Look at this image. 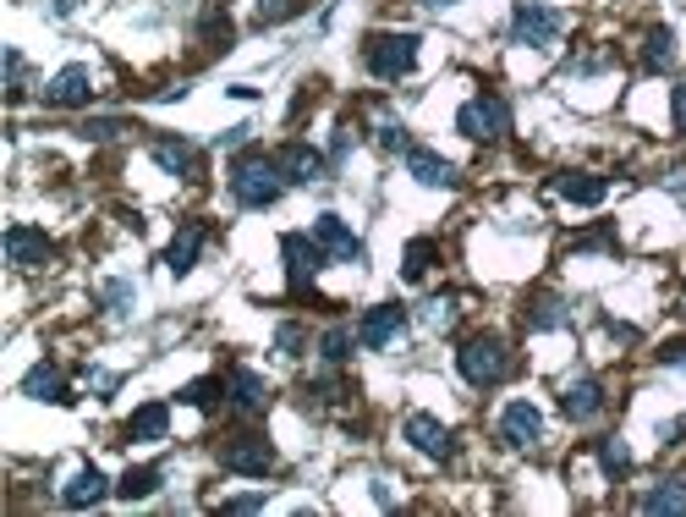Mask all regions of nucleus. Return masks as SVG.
Instances as JSON below:
<instances>
[{"label": "nucleus", "mask_w": 686, "mask_h": 517, "mask_svg": "<svg viewBox=\"0 0 686 517\" xmlns=\"http://www.w3.org/2000/svg\"><path fill=\"white\" fill-rule=\"evenodd\" d=\"M280 193H285V172H280V161H270V155H242L231 166V198L242 209H270Z\"/></svg>", "instance_id": "1"}, {"label": "nucleus", "mask_w": 686, "mask_h": 517, "mask_svg": "<svg viewBox=\"0 0 686 517\" xmlns=\"http://www.w3.org/2000/svg\"><path fill=\"white\" fill-rule=\"evenodd\" d=\"M456 369H461L467 385H500L511 374V352H506L500 337H472V342H461V352H456Z\"/></svg>", "instance_id": "2"}, {"label": "nucleus", "mask_w": 686, "mask_h": 517, "mask_svg": "<svg viewBox=\"0 0 686 517\" xmlns=\"http://www.w3.org/2000/svg\"><path fill=\"white\" fill-rule=\"evenodd\" d=\"M456 133H467V138H478V144L506 138V133H511V105H506L500 94H478V100H467V105L456 111Z\"/></svg>", "instance_id": "3"}, {"label": "nucleus", "mask_w": 686, "mask_h": 517, "mask_svg": "<svg viewBox=\"0 0 686 517\" xmlns=\"http://www.w3.org/2000/svg\"><path fill=\"white\" fill-rule=\"evenodd\" d=\"M363 61L374 77H407L417 66V33H374L363 44Z\"/></svg>", "instance_id": "4"}, {"label": "nucleus", "mask_w": 686, "mask_h": 517, "mask_svg": "<svg viewBox=\"0 0 686 517\" xmlns=\"http://www.w3.org/2000/svg\"><path fill=\"white\" fill-rule=\"evenodd\" d=\"M554 39H560V11H549L539 0H517V11H511V44L544 50Z\"/></svg>", "instance_id": "5"}, {"label": "nucleus", "mask_w": 686, "mask_h": 517, "mask_svg": "<svg viewBox=\"0 0 686 517\" xmlns=\"http://www.w3.org/2000/svg\"><path fill=\"white\" fill-rule=\"evenodd\" d=\"M280 254H285V281H291V292H313V276H319V265L330 259L313 237H302V231H285L280 237Z\"/></svg>", "instance_id": "6"}, {"label": "nucleus", "mask_w": 686, "mask_h": 517, "mask_svg": "<svg viewBox=\"0 0 686 517\" xmlns=\"http://www.w3.org/2000/svg\"><path fill=\"white\" fill-rule=\"evenodd\" d=\"M313 242L330 254V259H341V265H363L368 254H363V237L341 220V215H319L313 220Z\"/></svg>", "instance_id": "7"}, {"label": "nucleus", "mask_w": 686, "mask_h": 517, "mask_svg": "<svg viewBox=\"0 0 686 517\" xmlns=\"http://www.w3.org/2000/svg\"><path fill=\"white\" fill-rule=\"evenodd\" d=\"M220 463L231 468V474H248V479H264L274 474V446L264 435H237L226 452H220Z\"/></svg>", "instance_id": "8"}, {"label": "nucleus", "mask_w": 686, "mask_h": 517, "mask_svg": "<svg viewBox=\"0 0 686 517\" xmlns=\"http://www.w3.org/2000/svg\"><path fill=\"white\" fill-rule=\"evenodd\" d=\"M500 441L517 446V452L539 446V441H544V413H539L533 402H511V407L500 413Z\"/></svg>", "instance_id": "9"}, {"label": "nucleus", "mask_w": 686, "mask_h": 517, "mask_svg": "<svg viewBox=\"0 0 686 517\" xmlns=\"http://www.w3.org/2000/svg\"><path fill=\"white\" fill-rule=\"evenodd\" d=\"M402 435H407L412 446L423 452V457H434V463H445L450 452H456V441H450V430L434 418V413H407V424H402Z\"/></svg>", "instance_id": "10"}, {"label": "nucleus", "mask_w": 686, "mask_h": 517, "mask_svg": "<svg viewBox=\"0 0 686 517\" xmlns=\"http://www.w3.org/2000/svg\"><path fill=\"white\" fill-rule=\"evenodd\" d=\"M50 254H55V248H50L44 231H33V226H6V259H11L17 270H39Z\"/></svg>", "instance_id": "11"}, {"label": "nucleus", "mask_w": 686, "mask_h": 517, "mask_svg": "<svg viewBox=\"0 0 686 517\" xmlns=\"http://www.w3.org/2000/svg\"><path fill=\"white\" fill-rule=\"evenodd\" d=\"M226 396H231V407L248 413V418H259V413L270 407V385H264L253 369H231V374H226Z\"/></svg>", "instance_id": "12"}, {"label": "nucleus", "mask_w": 686, "mask_h": 517, "mask_svg": "<svg viewBox=\"0 0 686 517\" xmlns=\"http://www.w3.org/2000/svg\"><path fill=\"white\" fill-rule=\"evenodd\" d=\"M407 331V309H396V303H380V309H368L363 314V325H357V342L363 347H391L396 337Z\"/></svg>", "instance_id": "13"}, {"label": "nucleus", "mask_w": 686, "mask_h": 517, "mask_svg": "<svg viewBox=\"0 0 686 517\" xmlns=\"http://www.w3.org/2000/svg\"><path fill=\"white\" fill-rule=\"evenodd\" d=\"M89 94H94V77H89V66H66V72H55V77H50V89H44V105H61V111H72V105H89Z\"/></svg>", "instance_id": "14"}, {"label": "nucleus", "mask_w": 686, "mask_h": 517, "mask_svg": "<svg viewBox=\"0 0 686 517\" xmlns=\"http://www.w3.org/2000/svg\"><path fill=\"white\" fill-rule=\"evenodd\" d=\"M560 407H565V418L588 424V418H599V407H604V385L582 374V380H571V385L560 391Z\"/></svg>", "instance_id": "15"}, {"label": "nucleus", "mask_w": 686, "mask_h": 517, "mask_svg": "<svg viewBox=\"0 0 686 517\" xmlns=\"http://www.w3.org/2000/svg\"><path fill=\"white\" fill-rule=\"evenodd\" d=\"M22 396H33V402H72V396H66V374H61L50 358L28 369V380H22Z\"/></svg>", "instance_id": "16"}, {"label": "nucleus", "mask_w": 686, "mask_h": 517, "mask_svg": "<svg viewBox=\"0 0 686 517\" xmlns=\"http://www.w3.org/2000/svg\"><path fill=\"white\" fill-rule=\"evenodd\" d=\"M105 496H111V479H105L100 468H83V474H77V479L61 490V502H66L72 513H83V507H100Z\"/></svg>", "instance_id": "17"}, {"label": "nucleus", "mask_w": 686, "mask_h": 517, "mask_svg": "<svg viewBox=\"0 0 686 517\" xmlns=\"http://www.w3.org/2000/svg\"><path fill=\"white\" fill-rule=\"evenodd\" d=\"M154 161L170 176H181V182H193L198 166H204V155H198L193 144H181V138H159V144H154Z\"/></svg>", "instance_id": "18"}, {"label": "nucleus", "mask_w": 686, "mask_h": 517, "mask_svg": "<svg viewBox=\"0 0 686 517\" xmlns=\"http://www.w3.org/2000/svg\"><path fill=\"white\" fill-rule=\"evenodd\" d=\"M554 193H560L565 204H604L610 182L593 172H565V176H554Z\"/></svg>", "instance_id": "19"}, {"label": "nucleus", "mask_w": 686, "mask_h": 517, "mask_svg": "<svg viewBox=\"0 0 686 517\" xmlns=\"http://www.w3.org/2000/svg\"><path fill=\"white\" fill-rule=\"evenodd\" d=\"M280 172H285V182H319L324 176V155L319 149H308V144H285L280 149Z\"/></svg>", "instance_id": "20"}, {"label": "nucleus", "mask_w": 686, "mask_h": 517, "mask_svg": "<svg viewBox=\"0 0 686 517\" xmlns=\"http://www.w3.org/2000/svg\"><path fill=\"white\" fill-rule=\"evenodd\" d=\"M407 176H417L423 187H450L456 182V166L434 149H407Z\"/></svg>", "instance_id": "21"}, {"label": "nucleus", "mask_w": 686, "mask_h": 517, "mask_svg": "<svg viewBox=\"0 0 686 517\" xmlns=\"http://www.w3.org/2000/svg\"><path fill=\"white\" fill-rule=\"evenodd\" d=\"M198 254H204V226L193 220V226H181V231L170 237V248H165V265H170L176 276H187V270L198 265Z\"/></svg>", "instance_id": "22"}, {"label": "nucleus", "mask_w": 686, "mask_h": 517, "mask_svg": "<svg viewBox=\"0 0 686 517\" xmlns=\"http://www.w3.org/2000/svg\"><path fill=\"white\" fill-rule=\"evenodd\" d=\"M165 430H170V407L165 402H148V407H137L127 418V441H165Z\"/></svg>", "instance_id": "23"}, {"label": "nucleus", "mask_w": 686, "mask_h": 517, "mask_svg": "<svg viewBox=\"0 0 686 517\" xmlns=\"http://www.w3.org/2000/svg\"><path fill=\"white\" fill-rule=\"evenodd\" d=\"M643 513H682L686 517V479H665L643 496Z\"/></svg>", "instance_id": "24"}, {"label": "nucleus", "mask_w": 686, "mask_h": 517, "mask_svg": "<svg viewBox=\"0 0 686 517\" xmlns=\"http://www.w3.org/2000/svg\"><path fill=\"white\" fill-rule=\"evenodd\" d=\"M671 61H676V33H671V28H654V33L643 39V66H648V72H665Z\"/></svg>", "instance_id": "25"}, {"label": "nucleus", "mask_w": 686, "mask_h": 517, "mask_svg": "<svg viewBox=\"0 0 686 517\" xmlns=\"http://www.w3.org/2000/svg\"><path fill=\"white\" fill-rule=\"evenodd\" d=\"M154 490H159V468H127L122 485H116L122 502H143V496H154Z\"/></svg>", "instance_id": "26"}, {"label": "nucleus", "mask_w": 686, "mask_h": 517, "mask_svg": "<svg viewBox=\"0 0 686 517\" xmlns=\"http://www.w3.org/2000/svg\"><path fill=\"white\" fill-rule=\"evenodd\" d=\"M434 254H439V248H434L428 237H412L407 254H402V276H407V281H423V276H428V265H434Z\"/></svg>", "instance_id": "27"}, {"label": "nucleus", "mask_w": 686, "mask_h": 517, "mask_svg": "<svg viewBox=\"0 0 686 517\" xmlns=\"http://www.w3.org/2000/svg\"><path fill=\"white\" fill-rule=\"evenodd\" d=\"M220 391H226L220 380H193V385H187L181 396H187L193 407H204V413H215V407H220Z\"/></svg>", "instance_id": "28"}, {"label": "nucleus", "mask_w": 686, "mask_h": 517, "mask_svg": "<svg viewBox=\"0 0 686 517\" xmlns=\"http://www.w3.org/2000/svg\"><path fill=\"white\" fill-rule=\"evenodd\" d=\"M599 463H604V474H610V479H621V474L632 468V452H626V441H604V446H599Z\"/></svg>", "instance_id": "29"}, {"label": "nucleus", "mask_w": 686, "mask_h": 517, "mask_svg": "<svg viewBox=\"0 0 686 517\" xmlns=\"http://www.w3.org/2000/svg\"><path fill=\"white\" fill-rule=\"evenodd\" d=\"M528 325H533V331H560V325H565V314H560V303L539 298V303H528Z\"/></svg>", "instance_id": "30"}, {"label": "nucleus", "mask_w": 686, "mask_h": 517, "mask_svg": "<svg viewBox=\"0 0 686 517\" xmlns=\"http://www.w3.org/2000/svg\"><path fill=\"white\" fill-rule=\"evenodd\" d=\"M319 352H324V363H346V358H352V331H330V337L319 342Z\"/></svg>", "instance_id": "31"}, {"label": "nucleus", "mask_w": 686, "mask_h": 517, "mask_svg": "<svg viewBox=\"0 0 686 517\" xmlns=\"http://www.w3.org/2000/svg\"><path fill=\"white\" fill-rule=\"evenodd\" d=\"M302 342H308L302 325H280V331H274V347H280L285 358H302Z\"/></svg>", "instance_id": "32"}, {"label": "nucleus", "mask_w": 686, "mask_h": 517, "mask_svg": "<svg viewBox=\"0 0 686 517\" xmlns=\"http://www.w3.org/2000/svg\"><path fill=\"white\" fill-rule=\"evenodd\" d=\"M6 94L22 100V55L17 50H6Z\"/></svg>", "instance_id": "33"}, {"label": "nucleus", "mask_w": 686, "mask_h": 517, "mask_svg": "<svg viewBox=\"0 0 686 517\" xmlns=\"http://www.w3.org/2000/svg\"><path fill=\"white\" fill-rule=\"evenodd\" d=\"M116 133H127V122H83V138H94V144H105V138H116Z\"/></svg>", "instance_id": "34"}, {"label": "nucleus", "mask_w": 686, "mask_h": 517, "mask_svg": "<svg viewBox=\"0 0 686 517\" xmlns=\"http://www.w3.org/2000/svg\"><path fill=\"white\" fill-rule=\"evenodd\" d=\"M456 320V298H434L428 303V325H450Z\"/></svg>", "instance_id": "35"}, {"label": "nucleus", "mask_w": 686, "mask_h": 517, "mask_svg": "<svg viewBox=\"0 0 686 517\" xmlns=\"http://www.w3.org/2000/svg\"><path fill=\"white\" fill-rule=\"evenodd\" d=\"M659 363H676V369H686V342H665V347H659Z\"/></svg>", "instance_id": "36"}, {"label": "nucleus", "mask_w": 686, "mask_h": 517, "mask_svg": "<svg viewBox=\"0 0 686 517\" xmlns=\"http://www.w3.org/2000/svg\"><path fill=\"white\" fill-rule=\"evenodd\" d=\"M264 507V496H231L226 502V513H259Z\"/></svg>", "instance_id": "37"}, {"label": "nucleus", "mask_w": 686, "mask_h": 517, "mask_svg": "<svg viewBox=\"0 0 686 517\" xmlns=\"http://www.w3.org/2000/svg\"><path fill=\"white\" fill-rule=\"evenodd\" d=\"M671 111H676V127L686 133V83H676V94H671Z\"/></svg>", "instance_id": "38"}, {"label": "nucleus", "mask_w": 686, "mask_h": 517, "mask_svg": "<svg viewBox=\"0 0 686 517\" xmlns=\"http://www.w3.org/2000/svg\"><path fill=\"white\" fill-rule=\"evenodd\" d=\"M380 144H385V149H407V133H402V127H380Z\"/></svg>", "instance_id": "39"}, {"label": "nucleus", "mask_w": 686, "mask_h": 517, "mask_svg": "<svg viewBox=\"0 0 686 517\" xmlns=\"http://www.w3.org/2000/svg\"><path fill=\"white\" fill-rule=\"evenodd\" d=\"M72 6H77V0H55V11H61V17H66V11H72Z\"/></svg>", "instance_id": "40"}, {"label": "nucleus", "mask_w": 686, "mask_h": 517, "mask_svg": "<svg viewBox=\"0 0 686 517\" xmlns=\"http://www.w3.org/2000/svg\"><path fill=\"white\" fill-rule=\"evenodd\" d=\"M423 6H450V0H423Z\"/></svg>", "instance_id": "41"}]
</instances>
